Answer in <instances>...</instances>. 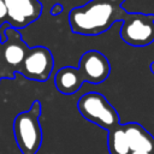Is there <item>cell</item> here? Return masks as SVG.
Returning a JSON list of instances; mask_svg holds the SVG:
<instances>
[{
	"label": "cell",
	"mask_w": 154,
	"mask_h": 154,
	"mask_svg": "<svg viewBox=\"0 0 154 154\" xmlns=\"http://www.w3.org/2000/svg\"><path fill=\"white\" fill-rule=\"evenodd\" d=\"M130 12L108 0H90L69 13L70 28L83 36H97L107 31L114 22H124Z\"/></svg>",
	"instance_id": "6da1fadb"
},
{
	"label": "cell",
	"mask_w": 154,
	"mask_h": 154,
	"mask_svg": "<svg viewBox=\"0 0 154 154\" xmlns=\"http://www.w3.org/2000/svg\"><path fill=\"white\" fill-rule=\"evenodd\" d=\"M111 73L109 60L101 52L91 49L82 54L78 67L65 66L54 76V85L64 95H72L79 90L84 82L100 84Z\"/></svg>",
	"instance_id": "7a4b0ae2"
},
{
	"label": "cell",
	"mask_w": 154,
	"mask_h": 154,
	"mask_svg": "<svg viewBox=\"0 0 154 154\" xmlns=\"http://www.w3.org/2000/svg\"><path fill=\"white\" fill-rule=\"evenodd\" d=\"M40 116L41 102L35 100L28 111L18 113L13 119V135L22 154H36L42 144Z\"/></svg>",
	"instance_id": "3957f363"
},
{
	"label": "cell",
	"mask_w": 154,
	"mask_h": 154,
	"mask_svg": "<svg viewBox=\"0 0 154 154\" xmlns=\"http://www.w3.org/2000/svg\"><path fill=\"white\" fill-rule=\"evenodd\" d=\"M79 113L88 122L96 124L101 129L109 131L120 124L117 109L100 93H87L77 102Z\"/></svg>",
	"instance_id": "277c9868"
},
{
	"label": "cell",
	"mask_w": 154,
	"mask_h": 154,
	"mask_svg": "<svg viewBox=\"0 0 154 154\" xmlns=\"http://www.w3.org/2000/svg\"><path fill=\"white\" fill-rule=\"evenodd\" d=\"M120 37L134 47H144L154 41V14L130 12L129 17L122 22Z\"/></svg>",
	"instance_id": "5b68a950"
},
{
	"label": "cell",
	"mask_w": 154,
	"mask_h": 154,
	"mask_svg": "<svg viewBox=\"0 0 154 154\" xmlns=\"http://www.w3.org/2000/svg\"><path fill=\"white\" fill-rule=\"evenodd\" d=\"M54 67V58L52 52L43 46H37L29 48L22 65L18 71L25 78L46 82Z\"/></svg>",
	"instance_id": "8992f818"
},
{
	"label": "cell",
	"mask_w": 154,
	"mask_h": 154,
	"mask_svg": "<svg viewBox=\"0 0 154 154\" xmlns=\"http://www.w3.org/2000/svg\"><path fill=\"white\" fill-rule=\"evenodd\" d=\"M7 17L14 29H20L36 20L42 12V4L38 0H17L8 4Z\"/></svg>",
	"instance_id": "52a82bcc"
},
{
	"label": "cell",
	"mask_w": 154,
	"mask_h": 154,
	"mask_svg": "<svg viewBox=\"0 0 154 154\" xmlns=\"http://www.w3.org/2000/svg\"><path fill=\"white\" fill-rule=\"evenodd\" d=\"M2 59L8 66L13 69V71H18L19 66L22 65L29 47L22 40L17 29L10 26L6 29V42L2 43Z\"/></svg>",
	"instance_id": "ba28073f"
},
{
	"label": "cell",
	"mask_w": 154,
	"mask_h": 154,
	"mask_svg": "<svg viewBox=\"0 0 154 154\" xmlns=\"http://www.w3.org/2000/svg\"><path fill=\"white\" fill-rule=\"evenodd\" d=\"M126 137L131 150H141L149 154H154V137L138 123L124 124Z\"/></svg>",
	"instance_id": "9c48e42d"
},
{
	"label": "cell",
	"mask_w": 154,
	"mask_h": 154,
	"mask_svg": "<svg viewBox=\"0 0 154 154\" xmlns=\"http://www.w3.org/2000/svg\"><path fill=\"white\" fill-rule=\"evenodd\" d=\"M107 134H108L107 147H108L109 154H130L131 153L126 132L124 129V124H119L118 126L107 131Z\"/></svg>",
	"instance_id": "30bf717a"
},
{
	"label": "cell",
	"mask_w": 154,
	"mask_h": 154,
	"mask_svg": "<svg viewBox=\"0 0 154 154\" xmlns=\"http://www.w3.org/2000/svg\"><path fill=\"white\" fill-rule=\"evenodd\" d=\"M63 10H64L63 5H60V4H54L53 7L51 8V14H52V16H58V14H60V13L63 12Z\"/></svg>",
	"instance_id": "8fae6325"
},
{
	"label": "cell",
	"mask_w": 154,
	"mask_h": 154,
	"mask_svg": "<svg viewBox=\"0 0 154 154\" xmlns=\"http://www.w3.org/2000/svg\"><path fill=\"white\" fill-rule=\"evenodd\" d=\"M7 17V6L4 0H0V19Z\"/></svg>",
	"instance_id": "7c38bea8"
},
{
	"label": "cell",
	"mask_w": 154,
	"mask_h": 154,
	"mask_svg": "<svg viewBox=\"0 0 154 154\" xmlns=\"http://www.w3.org/2000/svg\"><path fill=\"white\" fill-rule=\"evenodd\" d=\"M108 1H111V2H113V4H117V5H120V6H122V4H123L125 0H108Z\"/></svg>",
	"instance_id": "4fadbf2b"
},
{
	"label": "cell",
	"mask_w": 154,
	"mask_h": 154,
	"mask_svg": "<svg viewBox=\"0 0 154 154\" xmlns=\"http://www.w3.org/2000/svg\"><path fill=\"white\" fill-rule=\"evenodd\" d=\"M130 154H149V153H146V152H141V150H131Z\"/></svg>",
	"instance_id": "5bb4252c"
},
{
	"label": "cell",
	"mask_w": 154,
	"mask_h": 154,
	"mask_svg": "<svg viewBox=\"0 0 154 154\" xmlns=\"http://www.w3.org/2000/svg\"><path fill=\"white\" fill-rule=\"evenodd\" d=\"M150 71H152V73L154 75V61L150 64Z\"/></svg>",
	"instance_id": "9a60e30c"
},
{
	"label": "cell",
	"mask_w": 154,
	"mask_h": 154,
	"mask_svg": "<svg viewBox=\"0 0 154 154\" xmlns=\"http://www.w3.org/2000/svg\"><path fill=\"white\" fill-rule=\"evenodd\" d=\"M1 57H2V53H1V49H0V59H1Z\"/></svg>",
	"instance_id": "2e32d148"
}]
</instances>
